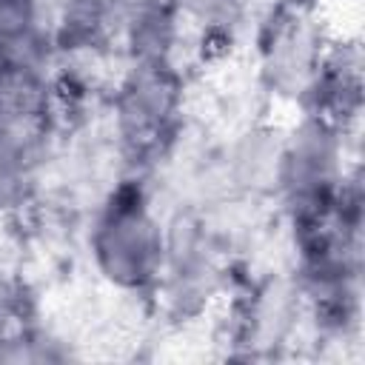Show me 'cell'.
Returning a JSON list of instances; mask_svg holds the SVG:
<instances>
[{
    "instance_id": "2",
    "label": "cell",
    "mask_w": 365,
    "mask_h": 365,
    "mask_svg": "<svg viewBox=\"0 0 365 365\" xmlns=\"http://www.w3.org/2000/svg\"><path fill=\"white\" fill-rule=\"evenodd\" d=\"M31 26V0H0V40H20Z\"/></svg>"
},
{
    "instance_id": "1",
    "label": "cell",
    "mask_w": 365,
    "mask_h": 365,
    "mask_svg": "<svg viewBox=\"0 0 365 365\" xmlns=\"http://www.w3.org/2000/svg\"><path fill=\"white\" fill-rule=\"evenodd\" d=\"M148 228L151 225L137 214H123L108 225L103 254L111 257V271L131 277H143L148 271V262L154 259V240Z\"/></svg>"
},
{
    "instance_id": "3",
    "label": "cell",
    "mask_w": 365,
    "mask_h": 365,
    "mask_svg": "<svg viewBox=\"0 0 365 365\" xmlns=\"http://www.w3.org/2000/svg\"><path fill=\"white\" fill-rule=\"evenodd\" d=\"M20 154L9 131L0 128V202L9 200L20 182Z\"/></svg>"
}]
</instances>
